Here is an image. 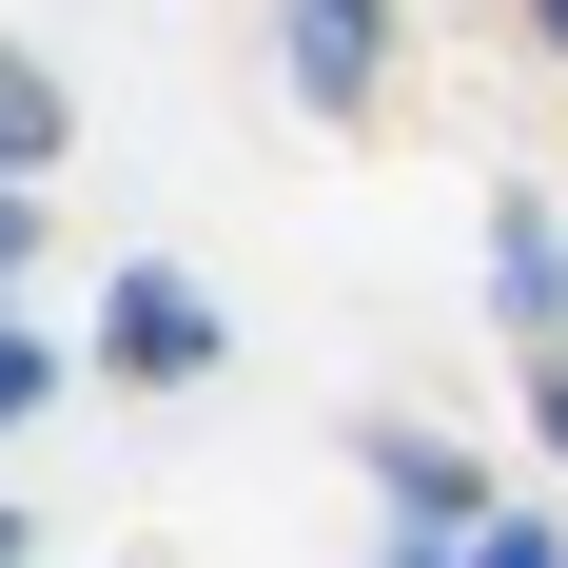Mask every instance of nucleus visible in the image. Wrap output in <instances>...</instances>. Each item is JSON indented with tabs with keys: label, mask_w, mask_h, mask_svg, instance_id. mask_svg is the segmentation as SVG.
Returning <instances> with one entry per match:
<instances>
[{
	"label": "nucleus",
	"mask_w": 568,
	"mask_h": 568,
	"mask_svg": "<svg viewBox=\"0 0 568 568\" xmlns=\"http://www.w3.org/2000/svg\"><path fill=\"white\" fill-rule=\"evenodd\" d=\"M373 59H393V0H294V99H373Z\"/></svg>",
	"instance_id": "f257e3e1"
},
{
	"label": "nucleus",
	"mask_w": 568,
	"mask_h": 568,
	"mask_svg": "<svg viewBox=\"0 0 568 568\" xmlns=\"http://www.w3.org/2000/svg\"><path fill=\"white\" fill-rule=\"evenodd\" d=\"M99 353H118V373H196V353H216V314H196L176 275H118V314H99Z\"/></svg>",
	"instance_id": "f03ea898"
},
{
	"label": "nucleus",
	"mask_w": 568,
	"mask_h": 568,
	"mask_svg": "<svg viewBox=\"0 0 568 568\" xmlns=\"http://www.w3.org/2000/svg\"><path fill=\"white\" fill-rule=\"evenodd\" d=\"M490 294H510L529 334H549V314H568V235H549V216H510V255H490Z\"/></svg>",
	"instance_id": "7ed1b4c3"
},
{
	"label": "nucleus",
	"mask_w": 568,
	"mask_h": 568,
	"mask_svg": "<svg viewBox=\"0 0 568 568\" xmlns=\"http://www.w3.org/2000/svg\"><path fill=\"white\" fill-rule=\"evenodd\" d=\"M20 158H59V79H40L20 40H0V176H20Z\"/></svg>",
	"instance_id": "20e7f679"
},
{
	"label": "nucleus",
	"mask_w": 568,
	"mask_h": 568,
	"mask_svg": "<svg viewBox=\"0 0 568 568\" xmlns=\"http://www.w3.org/2000/svg\"><path fill=\"white\" fill-rule=\"evenodd\" d=\"M40 393H59V353H20V334H0V432H20Z\"/></svg>",
	"instance_id": "39448f33"
},
{
	"label": "nucleus",
	"mask_w": 568,
	"mask_h": 568,
	"mask_svg": "<svg viewBox=\"0 0 568 568\" xmlns=\"http://www.w3.org/2000/svg\"><path fill=\"white\" fill-rule=\"evenodd\" d=\"M452 568H549V529H470V549Z\"/></svg>",
	"instance_id": "423d86ee"
},
{
	"label": "nucleus",
	"mask_w": 568,
	"mask_h": 568,
	"mask_svg": "<svg viewBox=\"0 0 568 568\" xmlns=\"http://www.w3.org/2000/svg\"><path fill=\"white\" fill-rule=\"evenodd\" d=\"M0 275H20V176H0Z\"/></svg>",
	"instance_id": "0eeeda50"
},
{
	"label": "nucleus",
	"mask_w": 568,
	"mask_h": 568,
	"mask_svg": "<svg viewBox=\"0 0 568 568\" xmlns=\"http://www.w3.org/2000/svg\"><path fill=\"white\" fill-rule=\"evenodd\" d=\"M20 549H40V529H20V510H0V568H20Z\"/></svg>",
	"instance_id": "6e6552de"
},
{
	"label": "nucleus",
	"mask_w": 568,
	"mask_h": 568,
	"mask_svg": "<svg viewBox=\"0 0 568 568\" xmlns=\"http://www.w3.org/2000/svg\"><path fill=\"white\" fill-rule=\"evenodd\" d=\"M549 452H568V373H549Z\"/></svg>",
	"instance_id": "1a4fd4ad"
},
{
	"label": "nucleus",
	"mask_w": 568,
	"mask_h": 568,
	"mask_svg": "<svg viewBox=\"0 0 568 568\" xmlns=\"http://www.w3.org/2000/svg\"><path fill=\"white\" fill-rule=\"evenodd\" d=\"M529 20H549V40H568V0H529Z\"/></svg>",
	"instance_id": "9d476101"
}]
</instances>
